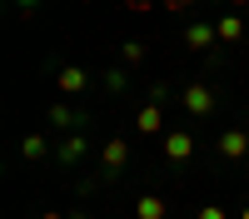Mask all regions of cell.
Segmentation results:
<instances>
[{
  "label": "cell",
  "instance_id": "4",
  "mask_svg": "<svg viewBox=\"0 0 249 219\" xmlns=\"http://www.w3.org/2000/svg\"><path fill=\"white\" fill-rule=\"evenodd\" d=\"M100 159H105V169L115 174V169H124V159H130V145H124V139H110V145L100 150Z\"/></svg>",
  "mask_w": 249,
  "mask_h": 219
},
{
  "label": "cell",
  "instance_id": "16",
  "mask_svg": "<svg viewBox=\"0 0 249 219\" xmlns=\"http://www.w3.org/2000/svg\"><path fill=\"white\" fill-rule=\"evenodd\" d=\"M70 219H90V214H70Z\"/></svg>",
  "mask_w": 249,
  "mask_h": 219
},
{
  "label": "cell",
  "instance_id": "15",
  "mask_svg": "<svg viewBox=\"0 0 249 219\" xmlns=\"http://www.w3.org/2000/svg\"><path fill=\"white\" fill-rule=\"evenodd\" d=\"M40 219H65V214H55V209H50V214H40Z\"/></svg>",
  "mask_w": 249,
  "mask_h": 219
},
{
  "label": "cell",
  "instance_id": "7",
  "mask_svg": "<svg viewBox=\"0 0 249 219\" xmlns=\"http://www.w3.org/2000/svg\"><path fill=\"white\" fill-rule=\"evenodd\" d=\"M135 219H164V199L160 194H140L135 199Z\"/></svg>",
  "mask_w": 249,
  "mask_h": 219
},
{
  "label": "cell",
  "instance_id": "14",
  "mask_svg": "<svg viewBox=\"0 0 249 219\" xmlns=\"http://www.w3.org/2000/svg\"><path fill=\"white\" fill-rule=\"evenodd\" d=\"M195 219H230V214H224V209H219V204H204V209H199V214H195Z\"/></svg>",
  "mask_w": 249,
  "mask_h": 219
},
{
  "label": "cell",
  "instance_id": "6",
  "mask_svg": "<svg viewBox=\"0 0 249 219\" xmlns=\"http://www.w3.org/2000/svg\"><path fill=\"white\" fill-rule=\"evenodd\" d=\"M214 25H190V30H184V45H190V50H210L214 45Z\"/></svg>",
  "mask_w": 249,
  "mask_h": 219
},
{
  "label": "cell",
  "instance_id": "13",
  "mask_svg": "<svg viewBox=\"0 0 249 219\" xmlns=\"http://www.w3.org/2000/svg\"><path fill=\"white\" fill-rule=\"evenodd\" d=\"M120 55H124V65H140V60H144V45H140V40H130Z\"/></svg>",
  "mask_w": 249,
  "mask_h": 219
},
{
  "label": "cell",
  "instance_id": "11",
  "mask_svg": "<svg viewBox=\"0 0 249 219\" xmlns=\"http://www.w3.org/2000/svg\"><path fill=\"white\" fill-rule=\"evenodd\" d=\"M45 135H25V139H20V154H25V159H45Z\"/></svg>",
  "mask_w": 249,
  "mask_h": 219
},
{
  "label": "cell",
  "instance_id": "1",
  "mask_svg": "<svg viewBox=\"0 0 249 219\" xmlns=\"http://www.w3.org/2000/svg\"><path fill=\"white\" fill-rule=\"evenodd\" d=\"M164 154H170V165H184V159H195V139L175 130V135H164Z\"/></svg>",
  "mask_w": 249,
  "mask_h": 219
},
{
  "label": "cell",
  "instance_id": "10",
  "mask_svg": "<svg viewBox=\"0 0 249 219\" xmlns=\"http://www.w3.org/2000/svg\"><path fill=\"white\" fill-rule=\"evenodd\" d=\"M80 154H85V139H80V135H70L65 145H55V159H65V165H75Z\"/></svg>",
  "mask_w": 249,
  "mask_h": 219
},
{
  "label": "cell",
  "instance_id": "12",
  "mask_svg": "<svg viewBox=\"0 0 249 219\" xmlns=\"http://www.w3.org/2000/svg\"><path fill=\"white\" fill-rule=\"evenodd\" d=\"M50 125L70 130V125H75V110H70V105H55V110H50Z\"/></svg>",
  "mask_w": 249,
  "mask_h": 219
},
{
  "label": "cell",
  "instance_id": "3",
  "mask_svg": "<svg viewBox=\"0 0 249 219\" xmlns=\"http://www.w3.org/2000/svg\"><path fill=\"white\" fill-rule=\"evenodd\" d=\"M219 154H224V159H244V154H249V135H244V130H224V135H219Z\"/></svg>",
  "mask_w": 249,
  "mask_h": 219
},
{
  "label": "cell",
  "instance_id": "2",
  "mask_svg": "<svg viewBox=\"0 0 249 219\" xmlns=\"http://www.w3.org/2000/svg\"><path fill=\"white\" fill-rule=\"evenodd\" d=\"M184 110L190 115H210L214 110V90L210 85H184Z\"/></svg>",
  "mask_w": 249,
  "mask_h": 219
},
{
  "label": "cell",
  "instance_id": "17",
  "mask_svg": "<svg viewBox=\"0 0 249 219\" xmlns=\"http://www.w3.org/2000/svg\"><path fill=\"white\" fill-rule=\"evenodd\" d=\"M239 219H249V204H244V214H239Z\"/></svg>",
  "mask_w": 249,
  "mask_h": 219
},
{
  "label": "cell",
  "instance_id": "9",
  "mask_svg": "<svg viewBox=\"0 0 249 219\" xmlns=\"http://www.w3.org/2000/svg\"><path fill=\"white\" fill-rule=\"evenodd\" d=\"M135 125H140L144 135H160V125H164V115H160V105H144V110L135 115Z\"/></svg>",
  "mask_w": 249,
  "mask_h": 219
},
{
  "label": "cell",
  "instance_id": "8",
  "mask_svg": "<svg viewBox=\"0 0 249 219\" xmlns=\"http://www.w3.org/2000/svg\"><path fill=\"white\" fill-rule=\"evenodd\" d=\"M60 90H65V95H80V90H85V70H80V65H65V70H60Z\"/></svg>",
  "mask_w": 249,
  "mask_h": 219
},
{
  "label": "cell",
  "instance_id": "5",
  "mask_svg": "<svg viewBox=\"0 0 249 219\" xmlns=\"http://www.w3.org/2000/svg\"><path fill=\"white\" fill-rule=\"evenodd\" d=\"M214 35L224 40V45H234V40H244V20H239V15H224V20H214Z\"/></svg>",
  "mask_w": 249,
  "mask_h": 219
}]
</instances>
